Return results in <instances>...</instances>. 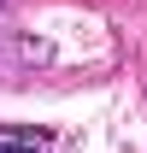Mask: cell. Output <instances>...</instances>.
<instances>
[{"label":"cell","instance_id":"6da1fadb","mask_svg":"<svg viewBox=\"0 0 147 153\" xmlns=\"http://www.w3.org/2000/svg\"><path fill=\"white\" fill-rule=\"evenodd\" d=\"M0 153H53V135L30 124H0Z\"/></svg>","mask_w":147,"mask_h":153},{"label":"cell","instance_id":"7a4b0ae2","mask_svg":"<svg viewBox=\"0 0 147 153\" xmlns=\"http://www.w3.org/2000/svg\"><path fill=\"white\" fill-rule=\"evenodd\" d=\"M0 6H6V0H0Z\"/></svg>","mask_w":147,"mask_h":153}]
</instances>
